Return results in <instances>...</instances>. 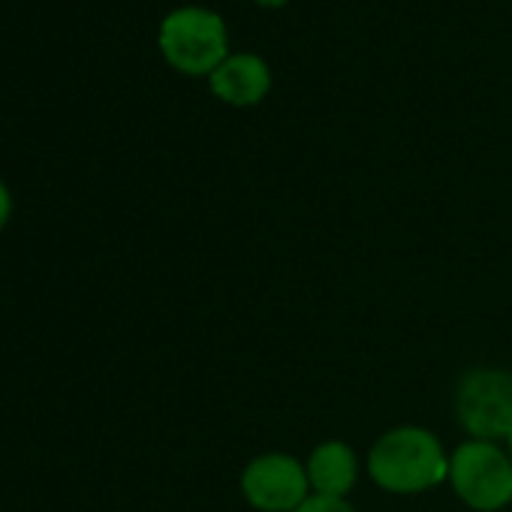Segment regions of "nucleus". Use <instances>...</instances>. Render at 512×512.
Returning a JSON list of instances; mask_svg holds the SVG:
<instances>
[{
	"mask_svg": "<svg viewBox=\"0 0 512 512\" xmlns=\"http://www.w3.org/2000/svg\"><path fill=\"white\" fill-rule=\"evenodd\" d=\"M449 485L476 512H500L512 503L509 452L491 440H464L449 455Z\"/></svg>",
	"mask_w": 512,
	"mask_h": 512,
	"instance_id": "nucleus-2",
	"label": "nucleus"
},
{
	"mask_svg": "<svg viewBox=\"0 0 512 512\" xmlns=\"http://www.w3.org/2000/svg\"><path fill=\"white\" fill-rule=\"evenodd\" d=\"M455 419L470 440L512 437V374L500 368H470L455 386Z\"/></svg>",
	"mask_w": 512,
	"mask_h": 512,
	"instance_id": "nucleus-4",
	"label": "nucleus"
},
{
	"mask_svg": "<svg viewBox=\"0 0 512 512\" xmlns=\"http://www.w3.org/2000/svg\"><path fill=\"white\" fill-rule=\"evenodd\" d=\"M160 52L175 70L187 76L214 73L229 58L226 25L217 13L202 7L172 10L160 25Z\"/></svg>",
	"mask_w": 512,
	"mask_h": 512,
	"instance_id": "nucleus-3",
	"label": "nucleus"
},
{
	"mask_svg": "<svg viewBox=\"0 0 512 512\" xmlns=\"http://www.w3.org/2000/svg\"><path fill=\"white\" fill-rule=\"evenodd\" d=\"M305 470L314 494L347 497L359 482V455L344 440H326L314 446V452L305 461Z\"/></svg>",
	"mask_w": 512,
	"mask_h": 512,
	"instance_id": "nucleus-7",
	"label": "nucleus"
},
{
	"mask_svg": "<svg viewBox=\"0 0 512 512\" xmlns=\"http://www.w3.org/2000/svg\"><path fill=\"white\" fill-rule=\"evenodd\" d=\"M365 464L374 485L389 494H422L449 479L443 443L419 425H398L380 434Z\"/></svg>",
	"mask_w": 512,
	"mask_h": 512,
	"instance_id": "nucleus-1",
	"label": "nucleus"
},
{
	"mask_svg": "<svg viewBox=\"0 0 512 512\" xmlns=\"http://www.w3.org/2000/svg\"><path fill=\"white\" fill-rule=\"evenodd\" d=\"M293 512H356V506L347 497H326V494H311L299 509Z\"/></svg>",
	"mask_w": 512,
	"mask_h": 512,
	"instance_id": "nucleus-8",
	"label": "nucleus"
},
{
	"mask_svg": "<svg viewBox=\"0 0 512 512\" xmlns=\"http://www.w3.org/2000/svg\"><path fill=\"white\" fill-rule=\"evenodd\" d=\"M272 88L269 64L260 55H229L211 73V91L232 106L260 103Z\"/></svg>",
	"mask_w": 512,
	"mask_h": 512,
	"instance_id": "nucleus-6",
	"label": "nucleus"
},
{
	"mask_svg": "<svg viewBox=\"0 0 512 512\" xmlns=\"http://www.w3.org/2000/svg\"><path fill=\"white\" fill-rule=\"evenodd\" d=\"M241 494L256 512H293L314 491L305 461L287 452H263L241 470Z\"/></svg>",
	"mask_w": 512,
	"mask_h": 512,
	"instance_id": "nucleus-5",
	"label": "nucleus"
},
{
	"mask_svg": "<svg viewBox=\"0 0 512 512\" xmlns=\"http://www.w3.org/2000/svg\"><path fill=\"white\" fill-rule=\"evenodd\" d=\"M256 4H263V7H284L287 0H256Z\"/></svg>",
	"mask_w": 512,
	"mask_h": 512,
	"instance_id": "nucleus-10",
	"label": "nucleus"
},
{
	"mask_svg": "<svg viewBox=\"0 0 512 512\" xmlns=\"http://www.w3.org/2000/svg\"><path fill=\"white\" fill-rule=\"evenodd\" d=\"M506 443H509V449H506V452H509V461H512V437H509Z\"/></svg>",
	"mask_w": 512,
	"mask_h": 512,
	"instance_id": "nucleus-11",
	"label": "nucleus"
},
{
	"mask_svg": "<svg viewBox=\"0 0 512 512\" xmlns=\"http://www.w3.org/2000/svg\"><path fill=\"white\" fill-rule=\"evenodd\" d=\"M10 217H13V193L4 181H0V232L7 229Z\"/></svg>",
	"mask_w": 512,
	"mask_h": 512,
	"instance_id": "nucleus-9",
	"label": "nucleus"
}]
</instances>
